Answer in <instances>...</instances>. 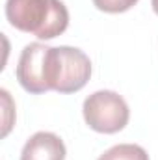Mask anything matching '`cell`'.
I'll list each match as a JSON object with an SVG mask.
<instances>
[{
    "label": "cell",
    "mask_w": 158,
    "mask_h": 160,
    "mask_svg": "<svg viewBox=\"0 0 158 160\" xmlns=\"http://www.w3.org/2000/svg\"><path fill=\"white\" fill-rule=\"evenodd\" d=\"M138 0H93V4L106 13H123L130 9Z\"/></svg>",
    "instance_id": "7"
},
{
    "label": "cell",
    "mask_w": 158,
    "mask_h": 160,
    "mask_svg": "<svg viewBox=\"0 0 158 160\" xmlns=\"http://www.w3.org/2000/svg\"><path fill=\"white\" fill-rule=\"evenodd\" d=\"M84 119L89 128L102 134H116L128 123L130 112L125 99L110 89L91 93L84 101Z\"/></svg>",
    "instance_id": "3"
},
{
    "label": "cell",
    "mask_w": 158,
    "mask_h": 160,
    "mask_svg": "<svg viewBox=\"0 0 158 160\" xmlns=\"http://www.w3.org/2000/svg\"><path fill=\"white\" fill-rule=\"evenodd\" d=\"M91 77V62L75 47H50L48 58V84L60 93L80 91Z\"/></svg>",
    "instance_id": "2"
},
{
    "label": "cell",
    "mask_w": 158,
    "mask_h": 160,
    "mask_svg": "<svg viewBox=\"0 0 158 160\" xmlns=\"http://www.w3.org/2000/svg\"><path fill=\"white\" fill-rule=\"evenodd\" d=\"M6 17L21 32L52 39L67 30L69 11L62 0H7Z\"/></svg>",
    "instance_id": "1"
},
{
    "label": "cell",
    "mask_w": 158,
    "mask_h": 160,
    "mask_svg": "<svg viewBox=\"0 0 158 160\" xmlns=\"http://www.w3.org/2000/svg\"><path fill=\"white\" fill-rule=\"evenodd\" d=\"M99 160H149V155L143 147L134 143H119L108 149Z\"/></svg>",
    "instance_id": "6"
},
{
    "label": "cell",
    "mask_w": 158,
    "mask_h": 160,
    "mask_svg": "<svg viewBox=\"0 0 158 160\" xmlns=\"http://www.w3.org/2000/svg\"><path fill=\"white\" fill-rule=\"evenodd\" d=\"M151 6H153V9H155V13L158 15V0H151Z\"/></svg>",
    "instance_id": "8"
},
{
    "label": "cell",
    "mask_w": 158,
    "mask_h": 160,
    "mask_svg": "<svg viewBox=\"0 0 158 160\" xmlns=\"http://www.w3.org/2000/svg\"><path fill=\"white\" fill-rule=\"evenodd\" d=\"M48 58H50V47L43 43H30L22 48L17 63V80L28 93L37 95L50 91Z\"/></svg>",
    "instance_id": "4"
},
{
    "label": "cell",
    "mask_w": 158,
    "mask_h": 160,
    "mask_svg": "<svg viewBox=\"0 0 158 160\" xmlns=\"http://www.w3.org/2000/svg\"><path fill=\"white\" fill-rule=\"evenodd\" d=\"M21 160H65V145L52 132H36L24 143Z\"/></svg>",
    "instance_id": "5"
}]
</instances>
